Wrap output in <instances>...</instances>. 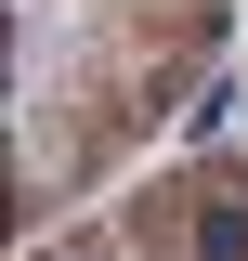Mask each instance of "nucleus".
Segmentation results:
<instances>
[{
	"mask_svg": "<svg viewBox=\"0 0 248 261\" xmlns=\"http://www.w3.org/2000/svg\"><path fill=\"white\" fill-rule=\"evenodd\" d=\"M235 118H248V92H235Z\"/></svg>",
	"mask_w": 248,
	"mask_h": 261,
	"instance_id": "1",
	"label": "nucleus"
}]
</instances>
